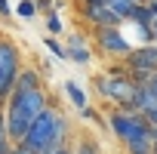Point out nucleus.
Segmentation results:
<instances>
[{"label":"nucleus","instance_id":"nucleus-2","mask_svg":"<svg viewBox=\"0 0 157 154\" xmlns=\"http://www.w3.org/2000/svg\"><path fill=\"white\" fill-rule=\"evenodd\" d=\"M68 139H71V123H68V117H65L59 108L46 105V108L37 114V120L31 123V129L25 133V139H22L19 145H25L31 154H52V151H59V148H68Z\"/></svg>","mask_w":157,"mask_h":154},{"label":"nucleus","instance_id":"nucleus-11","mask_svg":"<svg viewBox=\"0 0 157 154\" xmlns=\"http://www.w3.org/2000/svg\"><path fill=\"white\" fill-rule=\"evenodd\" d=\"M65 96H68V102H71L77 111H83V108L90 105V102H86V93H83V87H80V83H74V80H68V83H65Z\"/></svg>","mask_w":157,"mask_h":154},{"label":"nucleus","instance_id":"nucleus-29","mask_svg":"<svg viewBox=\"0 0 157 154\" xmlns=\"http://www.w3.org/2000/svg\"><path fill=\"white\" fill-rule=\"evenodd\" d=\"M154 37H157V22H154Z\"/></svg>","mask_w":157,"mask_h":154},{"label":"nucleus","instance_id":"nucleus-9","mask_svg":"<svg viewBox=\"0 0 157 154\" xmlns=\"http://www.w3.org/2000/svg\"><path fill=\"white\" fill-rule=\"evenodd\" d=\"M13 90H43V74H40L34 65H25V68L19 71V80H16Z\"/></svg>","mask_w":157,"mask_h":154},{"label":"nucleus","instance_id":"nucleus-28","mask_svg":"<svg viewBox=\"0 0 157 154\" xmlns=\"http://www.w3.org/2000/svg\"><path fill=\"white\" fill-rule=\"evenodd\" d=\"M0 123H3V102H0Z\"/></svg>","mask_w":157,"mask_h":154},{"label":"nucleus","instance_id":"nucleus-13","mask_svg":"<svg viewBox=\"0 0 157 154\" xmlns=\"http://www.w3.org/2000/svg\"><path fill=\"white\" fill-rule=\"evenodd\" d=\"M65 52H68V59L74 65H90L93 62V49L90 46H65Z\"/></svg>","mask_w":157,"mask_h":154},{"label":"nucleus","instance_id":"nucleus-10","mask_svg":"<svg viewBox=\"0 0 157 154\" xmlns=\"http://www.w3.org/2000/svg\"><path fill=\"white\" fill-rule=\"evenodd\" d=\"M71 154H102V142L83 133V136H77V142H74Z\"/></svg>","mask_w":157,"mask_h":154},{"label":"nucleus","instance_id":"nucleus-3","mask_svg":"<svg viewBox=\"0 0 157 154\" xmlns=\"http://www.w3.org/2000/svg\"><path fill=\"white\" fill-rule=\"evenodd\" d=\"M93 83H96V93H99L105 102H111L114 108L132 111V93H136V83L129 80V71H126L123 65H114L108 74H96Z\"/></svg>","mask_w":157,"mask_h":154},{"label":"nucleus","instance_id":"nucleus-20","mask_svg":"<svg viewBox=\"0 0 157 154\" xmlns=\"http://www.w3.org/2000/svg\"><path fill=\"white\" fill-rule=\"evenodd\" d=\"M80 114H83V117H86V120H93V123H102V114H96V111H93V108H90V105H86V108H83V111H80Z\"/></svg>","mask_w":157,"mask_h":154},{"label":"nucleus","instance_id":"nucleus-4","mask_svg":"<svg viewBox=\"0 0 157 154\" xmlns=\"http://www.w3.org/2000/svg\"><path fill=\"white\" fill-rule=\"evenodd\" d=\"M105 123H108V129H111V136L120 142V145H129V142H136V139H157V129L139 114V111H126V108H111L108 111V117H105Z\"/></svg>","mask_w":157,"mask_h":154},{"label":"nucleus","instance_id":"nucleus-12","mask_svg":"<svg viewBox=\"0 0 157 154\" xmlns=\"http://www.w3.org/2000/svg\"><path fill=\"white\" fill-rule=\"evenodd\" d=\"M111 13L120 19V22H129L132 19V10H136V0H108Z\"/></svg>","mask_w":157,"mask_h":154},{"label":"nucleus","instance_id":"nucleus-6","mask_svg":"<svg viewBox=\"0 0 157 154\" xmlns=\"http://www.w3.org/2000/svg\"><path fill=\"white\" fill-rule=\"evenodd\" d=\"M96 31V46L105 52V56H114V59H126L132 52L129 40L123 37L120 28H93Z\"/></svg>","mask_w":157,"mask_h":154},{"label":"nucleus","instance_id":"nucleus-17","mask_svg":"<svg viewBox=\"0 0 157 154\" xmlns=\"http://www.w3.org/2000/svg\"><path fill=\"white\" fill-rule=\"evenodd\" d=\"M46 31H49L52 37H56V34H62V19L56 16V10H49V13H46Z\"/></svg>","mask_w":157,"mask_h":154},{"label":"nucleus","instance_id":"nucleus-16","mask_svg":"<svg viewBox=\"0 0 157 154\" xmlns=\"http://www.w3.org/2000/svg\"><path fill=\"white\" fill-rule=\"evenodd\" d=\"M16 16H19V19H34V16H37L34 0H22V3L16 6Z\"/></svg>","mask_w":157,"mask_h":154},{"label":"nucleus","instance_id":"nucleus-21","mask_svg":"<svg viewBox=\"0 0 157 154\" xmlns=\"http://www.w3.org/2000/svg\"><path fill=\"white\" fill-rule=\"evenodd\" d=\"M34 6H37V13H49L52 10V0H34Z\"/></svg>","mask_w":157,"mask_h":154},{"label":"nucleus","instance_id":"nucleus-30","mask_svg":"<svg viewBox=\"0 0 157 154\" xmlns=\"http://www.w3.org/2000/svg\"><path fill=\"white\" fill-rule=\"evenodd\" d=\"M154 154H157V139H154Z\"/></svg>","mask_w":157,"mask_h":154},{"label":"nucleus","instance_id":"nucleus-1","mask_svg":"<svg viewBox=\"0 0 157 154\" xmlns=\"http://www.w3.org/2000/svg\"><path fill=\"white\" fill-rule=\"evenodd\" d=\"M49 105L43 90H13L3 102V126L13 145H19L25 139V133L31 129V123L37 120V114Z\"/></svg>","mask_w":157,"mask_h":154},{"label":"nucleus","instance_id":"nucleus-19","mask_svg":"<svg viewBox=\"0 0 157 154\" xmlns=\"http://www.w3.org/2000/svg\"><path fill=\"white\" fill-rule=\"evenodd\" d=\"M65 46H86V37H83L80 31H74V34L68 37V43H65Z\"/></svg>","mask_w":157,"mask_h":154},{"label":"nucleus","instance_id":"nucleus-14","mask_svg":"<svg viewBox=\"0 0 157 154\" xmlns=\"http://www.w3.org/2000/svg\"><path fill=\"white\" fill-rule=\"evenodd\" d=\"M123 151L126 154H154V142L151 139H136V142L123 145Z\"/></svg>","mask_w":157,"mask_h":154},{"label":"nucleus","instance_id":"nucleus-18","mask_svg":"<svg viewBox=\"0 0 157 154\" xmlns=\"http://www.w3.org/2000/svg\"><path fill=\"white\" fill-rule=\"evenodd\" d=\"M13 151V142H10V136H6V126L0 123V154H10Z\"/></svg>","mask_w":157,"mask_h":154},{"label":"nucleus","instance_id":"nucleus-15","mask_svg":"<svg viewBox=\"0 0 157 154\" xmlns=\"http://www.w3.org/2000/svg\"><path fill=\"white\" fill-rule=\"evenodd\" d=\"M43 46H46V52H52L56 59H68V52H65V46H62V43H59V40L52 37V34H49V37H43Z\"/></svg>","mask_w":157,"mask_h":154},{"label":"nucleus","instance_id":"nucleus-25","mask_svg":"<svg viewBox=\"0 0 157 154\" xmlns=\"http://www.w3.org/2000/svg\"><path fill=\"white\" fill-rule=\"evenodd\" d=\"M148 10H151V16H154V22H157V0H148Z\"/></svg>","mask_w":157,"mask_h":154},{"label":"nucleus","instance_id":"nucleus-27","mask_svg":"<svg viewBox=\"0 0 157 154\" xmlns=\"http://www.w3.org/2000/svg\"><path fill=\"white\" fill-rule=\"evenodd\" d=\"M80 3H108V0H80Z\"/></svg>","mask_w":157,"mask_h":154},{"label":"nucleus","instance_id":"nucleus-23","mask_svg":"<svg viewBox=\"0 0 157 154\" xmlns=\"http://www.w3.org/2000/svg\"><path fill=\"white\" fill-rule=\"evenodd\" d=\"M145 87H148V90H154V93H157V71H154V74H151V80H148V83H145Z\"/></svg>","mask_w":157,"mask_h":154},{"label":"nucleus","instance_id":"nucleus-7","mask_svg":"<svg viewBox=\"0 0 157 154\" xmlns=\"http://www.w3.org/2000/svg\"><path fill=\"white\" fill-rule=\"evenodd\" d=\"M123 68H126V71H132V68H142V71H157V40H154V43L132 46V52L123 59Z\"/></svg>","mask_w":157,"mask_h":154},{"label":"nucleus","instance_id":"nucleus-22","mask_svg":"<svg viewBox=\"0 0 157 154\" xmlns=\"http://www.w3.org/2000/svg\"><path fill=\"white\" fill-rule=\"evenodd\" d=\"M0 16H3V19H6V16H13V6L6 3V0H0Z\"/></svg>","mask_w":157,"mask_h":154},{"label":"nucleus","instance_id":"nucleus-26","mask_svg":"<svg viewBox=\"0 0 157 154\" xmlns=\"http://www.w3.org/2000/svg\"><path fill=\"white\" fill-rule=\"evenodd\" d=\"M52 154H71V148H59V151H52Z\"/></svg>","mask_w":157,"mask_h":154},{"label":"nucleus","instance_id":"nucleus-24","mask_svg":"<svg viewBox=\"0 0 157 154\" xmlns=\"http://www.w3.org/2000/svg\"><path fill=\"white\" fill-rule=\"evenodd\" d=\"M10 154H31V151H28L25 145H13V151H10Z\"/></svg>","mask_w":157,"mask_h":154},{"label":"nucleus","instance_id":"nucleus-5","mask_svg":"<svg viewBox=\"0 0 157 154\" xmlns=\"http://www.w3.org/2000/svg\"><path fill=\"white\" fill-rule=\"evenodd\" d=\"M19 71H22V49L6 34H0V102H6V96L13 93Z\"/></svg>","mask_w":157,"mask_h":154},{"label":"nucleus","instance_id":"nucleus-31","mask_svg":"<svg viewBox=\"0 0 157 154\" xmlns=\"http://www.w3.org/2000/svg\"><path fill=\"white\" fill-rule=\"evenodd\" d=\"M136 3H148V0H136Z\"/></svg>","mask_w":157,"mask_h":154},{"label":"nucleus","instance_id":"nucleus-8","mask_svg":"<svg viewBox=\"0 0 157 154\" xmlns=\"http://www.w3.org/2000/svg\"><path fill=\"white\" fill-rule=\"evenodd\" d=\"M83 19L93 28H120V19L111 13L108 3H83Z\"/></svg>","mask_w":157,"mask_h":154}]
</instances>
